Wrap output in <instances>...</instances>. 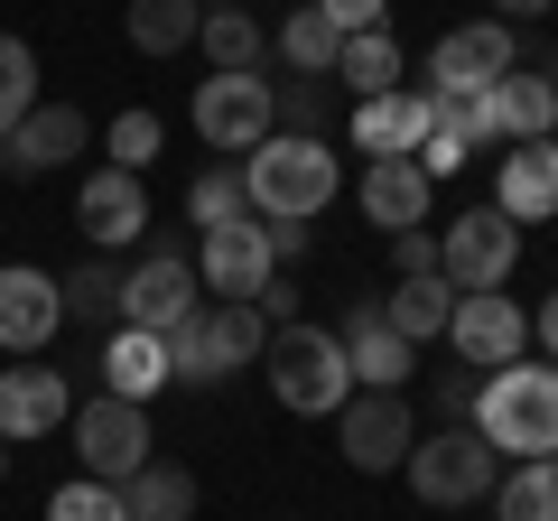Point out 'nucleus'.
Returning <instances> with one entry per match:
<instances>
[{"mask_svg":"<svg viewBox=\"0 0 558 521\" xmlns=\"http://www.w3.org/2000/svg\"><path fill=\"white\" fill-rule=\"evenodd\" d=\"M196 47H205V65H215V75H260L270 28H260L242 0H215V10H205V28H196Z\"/></svg>","mask_w":558,"mask_h":521,"instance_id":"nucleus-23","label":"nucleus"},{"mask_svg":"<svg viewBox=\"0 0 558 521\" xmlns=\"http://www.w3.org/2000/svg\"><path fill=\"white\" fill-rule=\"evenodd\" d=\"M354 196H363V215H373L381 233H410V223H428V196H438V186L418 178V159H373Z\"/></svg>","mask_w":558,"mask_h":521,"instance_id":"nucleus-20","label":"nucleus"},{"mask_svg":"<svg viewBox=\"0 0 558 521\" xmlns=\"http://www.w3.org/2000/svg\"><path fill=\"white\" fill-rule=\"evenodd\" d=\"M270 131L326 141V75H279V84H270Z\"/></svg>","mask_w":558,"mask_h":521,"instance_id":"nucleus-33","label":"nucleus"},{"mask_svg":"<svg viewBox=\"0 0 558 521\" xmlns=\"http://www.w3.org/2000/svg\"><path fill=\"white\" fill-rule=\"evenodd\" d=\"M260 317H270V326H299V289H289V280H270V289H260Z\"/></svg>","mask_w":558,"mask_h":521,"instance_id":"nucleus-41","label":"nucleus"},{"mask_svg":"<svg viewBox=\"0 0 558 521\" xmlns=\"http://www.w3.org/2000/svg\"><path fill=\"white\" fill-rule=\"evenodd\" d=\"M75 149H84V112L75 102H38L28 121L0 131V178H47V168H65Z\"/></svg>","mask_w":558,"mask_h":521,"instance_id":"nucleus-16","label":"nucleus"},{"mask_svg":"<svg viewBox=\"0 0 558 521\" xmlns=\"http://www.w3.org/2000/svg\"><path fill=\"white\" fill-rule=\"evenodd\" d=\"M494 512H502V521H558V457L502 465V484H494Z\"/></svg>","mask_w":558,"mask_h":521,"instance_id":"nucleus-29","label":"nucleus"},{"mask_svg":"<svg viewBox=\"0 0 558 521\" xmlns=\"http://www.w3.org/2000/svg\"><path fill=\"white\" fill-rule=\"evenodd\" d=\"M418 141H428V94H373L354 102V149L363 159H418Z\"/></svg>","mask_w":558,"mask_h":521,"instance_id":"nucleus-19","label":"nucleus"},{"mask_svg":"<svg viewBox=\"0 0 558 521\" xmlns=\"http://www.w3.org/2000/svg\"><path fill=\"white\" fill-rule=\"evenodd\" d=\"M57 326H65L57 280H47V270H28V260H10V270H0V354L28 363L47 336H57Z\"/></svg>","mask_w":558,"mask_h":521,"instance_id":"nucleus-15","label":"nucleus"},{"mask_svg":"<svg viewBox=\"0 0 558 521\" xmlns=\"http://www.w3.org/2000/svg\"><path fill=\"white\" fill-rule=\"evenodd\" d=\"M336 47H344V28L326 20L317 0H307V10H289V28H279V57H289V75H336Z\"/></svg>","mask_w":558,"mask_h":521,"instance_id":"nucleus-30","label":"nucleus"},{"mask_svg":"<svg viewBox=\"0 0 558 521\" xmlns=\"http://www.w3.org/2000/svg\"><path fill=\"white\" fill-rule=\"evenodd\" d=\"M159 141H168V131H159V112H121L112 131H102V149H112V168H131V178H140L149 159H159Z\"/></svg>","mask_w":558,"mask_h":521,"instance_id":"nucleus-37","label":"nucleus"},{"mask_svg":"<svg viewBox=\"0 0 558 521\" xmlns=\"http://www.w3.org/2000/svg\"><path fill=\"white\" fill-rule=\"evenodd\" d=\"M102 391L112 401H149V391H168V354H159V336H140V326H112L102 336Z\"/></svg>","mask_w":558,"mask_h":521,"instance_id":"nucleus-22","label":"nucleus"},{"mask_svg":"<svg viewBox=\"0 0 558 521\" xmlns=\"http://www.w3.org/2000/svg\"><path fill=\"white\" fill-rule=\"evenodd\" d=\"M521 260V223L494 215V205H465L457 223L438 233V280L457 289V299H475V289H502Z\"/></svg>","mask_w":558,"mask_h":521,"instance_id":"nucleus-5","label":"nucleus"},{"mask_svg":"<svg viewBox=\"0 0 558 521\" xmlns=\"http://www.w3.org/2000/svg\"><path fill=\"white\" fill-rule=\"evenodd\" d=\"M539 84H549V94H558V57H549V65H539Z\"/></svg>","mask_w":558,"mask_h":521,"instance_id":"nucleus-45","label":"nucleus"},{"mask_svg":"<svg viewBox=\"0 0 558 521\" xmlns=\"http://www.w3.org/2000/svg\"><path fill=\"white\" fill-rule=\"evenodd\" d=\"M28 112H38V47L20 28H0V131L28 121Z\"/></svg>","mask_w":558,"mask_h":521,"instance_id":"nucleus-34","label":"nucleus"},{"mask_svg":"<svg viewBox=\"0 0 558 521\" xmlns=\"http://www.w3.org/2000/svg\"><path fill=\"white\" fill-rule=\"evenodd\" d=\"M0 475H10V438H0Z\"/></svg>","mask_w":558,"mask_h":521,"instance_id":"nucleus-46","label":"nucleus"},{"mask_svg":"<svg viewBox=\"0 0 558 521\" xmlns=\"http://www.w3.org/2000/svg\"><path fill=\"white\" fill-rule=\"evenodd\" d=\"M447 344H457V363H475V373H502V363H521V344H531V317H521V299H502V289H475V299H457V317H447Z\"/></svg>","mask_w":558,"mask_h":521,"instance_id":"nucleus-11","label":"nucleus"},{"mask_svg":"<svg viewBox=\"0 0 558 521\" xmlns=\"http://www.w3.org/2000/svg\"><path fill=\"white\" fill-rule=\"evenodd\" d=\"M391 260H400V280H428V270H438V233H428V223L391 233Z\"/></svg>","mask_w":558,"mask_h":521,"instance_id":"nucleus-39","label":"nucleus"},{"mask_svg":"<svg viewBox=\"0 0 558 521\" xmlns=\"http://www.w3.org/2000/svg\"><path fill=\"white\" fill-rule=\"evenodd\" d=\"M317 10L344 28V38H354V28H381V10H391V0H317Z\"/></svg>","mask_w":558,"mask_h":521,"instance_id":"nucleus-40","label":"nucleus"},{"mask_svg":"<svg viewBox=\"0 0 558 521\" xmlns=\"http://www.w3.org/2000/svg\"><path fill=\"white\" fill-rule=\"evenodd\" d=\"M344 168L326 141H299V131H270V141L242 159V196H252L260 223H317L326 205H336Z\"/></svg>","mask_w":558,"mask_h":521,"instance_id":"nucleus-2","label":"nucleus"},{"mask_svg":"<svg viewBox=\"0 0 558 521\" xmlns=\"http://www.w3.org/2000/svg\"><path fill=\"white\" fill-rule=\"evenodd\" d=\"M502 75H512V28L465 20V28H447V38L428 47V84H418V94L428 102H475V94H494Z\"/></svg>","mask_w":558,"mask_h":521,"instance_id":"nucleus-6","label":"nucleus"},{"mask_svg":"<svg viewBox=\"0 0 558 521\" xmlns=\"http://www.w3.org/2000/svg\"><path fill=\"white\" fill-rule=\"evenodd\" d=\"M539 354L558 363V289H549V299H539Z\"/></svg>","mask_w":558,"mask_h":521,"instance_id":"nucleus-44","label":"nucleus"},{"mask_svg":"<svg viewBox=\"0 0 558 521\" xmlns=\"http://www.w3.org/2000/svg\"><path fill=\"white\" fill-rule=\"evenodd\" d=\"M475 438L494 457L531 465V457H558V363H502V373L475 381Z\"/></svg>","mask_w":558,"mask_h":521,"instance_id":"nucleus-1","label":"nucleus"},{"mask_svg":"<svg viewBox=\"0 0 558 521\" xmlns=\"http://www.w3.org/2000/svg\"><path fill=\"white\" fill-rule=\"evenodd\" d=\"M57 299H65V317H75V326H121V260L94 252L84 270H65V280H57Z\"/></svg>","mask_w":558,"mask_h":521,"instance_id":"nucleus-28","label":"nucleus"},{"mask_svg":"<svg viewBox=\"0 0 558 521\" xmlns=\"http://www.w3.org/2000/svg\"><path fill=\"white\" fill-rule=\"evenodd\" d=\"M121 502H131V521H196V475L168 457H149L131 484H121Z\"/></svg>","mask_w":558,"mask_h":521,"instance_id":"nucleus-26","label":"nucleus"},{"mask_svg":"<svg viewBox=\"0 0 558 521\" xmlns=\"http://www.w3.org/2000/svg\"><path fill=\"white\" fill-rule=\"evenodd\" d=\"M196 131L223 159H252L270 141V75H205L196 84Z\"/></svg>","mask_w":558,"mask_h":521,"instance_id":"nucleus-10","label":"nucleus"},{"mask_svg":"<svg viewBox=\"0 0 558 521\" xmlns=\"http://www.w3.org/2000/svg\"><path fill=\"white\" fill-rule=\"evenodd\" d=\"M186 215L215 233V223H242L252 215V196H242V159H223V168H205L196 186H186Z\"/></svg>","mask_w":558,"mask_h":521,"instance_id":"nucleus-35","label":"nucleus"},{"mask_svg":"<svg viewBox=\"0 0 558 521\" xmlns=\"http://www.w3.org/2000/svg\"><path fill=\"white\" fill-rule=\"evenodd\" d=\"M65 428H75V457H84L94 484H131L140 465H149V420H140L131 401H112V391H94Z\"/></svg>","mask_w":558,"mask_h":521,"instance_id":"nucleus-9","label":"nucleus"},{"mask_svg":"<svg viewBox=\"0 0 558 521\" xmlns=\"http://www.w3.org/2000/svg\"><path fill=\"white\" fill-rule=\"evenodd\" d=\"M549 10H558V0H494V20H502V28H512V20H549Z\"/></svg>","mask_w":558,"mask_h":521,"instance_id":"nucleus-43","label":"nucleus"},{"mask_svg":"<svg viewBox=\"0 0 558 521\" xmlns=\"http://www.w3.org/2000/svg\"><path fill=\"white\" fill-rule=\"evenodd\" d=\"M336 447H344V465H354V475H391V465H410L418 420H410V401H400V391H354V401L336 410Z\"/></svg>","mask_w":558,"mask_h":521,"instance_id":"nucleus-7","label":"nucleus"},{"mask_svg":"<svg viewBox=\"0 0 558 521\" xmlns=\"http://www.w3.org/2000/svg\"><path fill=\"white\" fill-rule=\"evenodd\" d=\"M196 260H186V252H140L131 260V270H121V326H140V336H168V326H178V317H196Z\"/></svg>","mask_w":558,"mask_h":521,"instance_id":"nucleus-8","label":"nucleus"},{"mask_svg":"<svg viewBox=\"0 0 558 521\" xmlns=\"http://www.w3.org/2000/svg\"><path fill=\"white\" fill-rule=\"evenodd\" d=\"M494 215H512V223H539V215H558V141H512V149H502Z\"/></svg>","mask_w":558,"mask_h":521,"instance_id":"nucleus-18","label":"nucleus"},{"mask_svg":"<svg viewBox=\"0 0 558 521\" xmlns=\"http://www.w3.org/2000/svg\"><path fill=\"white\" fill-rule=\"evenodd\" d=\"M484 121H494L502 149H512V141H549V131H558V94H549L539 75H521V65H512V75L484 94Z\"/></svg>","mask_w":558,"mask_h":521,"instance_id":"nucleus-21","label":"nucleus"},{"mask_svg":"<svg viewBox=\"0 0 558 521\" xmlns=\"http://www.w3.org/2000/svg\"><path fill=\"white\" fill-rule=\"evenodd\" d=\"M336 344H344V363H354V391H400V381L418 373V344H400V336H391V317H381V299L344 307Z\"/></svg>","mask_w":558,"mask_h":521,"instance_id":"nucleus-14","label":"nucleus"},{"mask_svg":"<svg viewBox=\"0 0 558 521\" xmlns=\"http://www.w3.org/2000/svg\"><path fill=\"white\" fill-rule=\"evenodd\" d=\"M131 47L140 57H178V47H196V28H205V0H131Z\"/></svg>","mask_w":558,"mask_h":521,"instance_id":"nucleus-27","label":"nucleus"},{"mask_svg":"<svg viewBox=\"0 0 558 521\" xmlns=\"http://www.w3.org/2000/svg\"><path fill=\"white\" fill-rule=\"evenodd\" d=\"M205 326H215V363H223V373L260 363V344H270V317H260L252 299H215V307H205Z\"/></svg>","mask_w":558,"mask_h":521,"instance_id":"nucleus-31","label":"nucleus"},{"mask_svg":"<svg viewBox=\"0 0 558 521\" xmlns=\"http://www.w3.org/2000/svg\"><path fill=\"white\" fill-rule=\"evenodd\" d=\"M410 494L418 502H438V512H465V502H494V484H502V457L475 438V428H438V438H418L410 447Z\"/></svg>","mask_w":558,"mask_h":521,"instance_id":"nucleus-4","label":"nucleus"},{"mask_svg":"<svg viewBox=\"0 0 558 521\" xmlns=\"http://www.w3.org/2000/svg\"><path fill=\"white\" fill-rule=\"evenodd\" d=\"M159 354H168V381H186V391H205V381H223V363H215V326H205V307L196 317H178L159 336Z\"/></svg>","mask_w":558,"mask_h":521,"instance_id":"nucleus-32","label":"nucleus"},{"mask_svg":"<svg viewBox=\"0 0 558 521\" xmlns=\"http://www.w3.org/2000/svg\"><path fill=\"white\" fill-rule=\"evenodd\" d=\"M260 233H270V260H279V270L307 252V223H260Z\"/></svg>","mask_w":558,"mask_h":521,"instance_id":"nucleus-42","label":"nucleus"},{"mask_svg":"<svg viewBox=\"0 0 558 521\" xmlns=\"http://www.w3.org/2000/svg\"><path fill=\"white\" fill-rule=\"evenodd\" d=\"M428 401H438V420H447V428H475V363L438 373V381H428Z\"/></svg>","mask_w":558,"mask_h":521,"instance_id":"nucleus-38","label":"nucleus"},{"mask_svg":"<svg viewBox=\"0 0 558 521\" xmlns=\"http://www.w3.org/2000/svg\"><path fill=\"white\" fill-rule=\"evenodd\" d=\"M381 317H391V336L400 344H438L447 336V317H457V289L428 270V280H400L391 299H381Z\"/></svg>","mask_w":558,"mask_h":521,"instance_id":"nucleus-25","label":"nucleus"},{"mask_svg":"<svg viewBox=\"0 0 558 521\" xmlns=\"http://www.w3.org/2000/svg\"><path fill=\"white\" fill-rule=\"evenodd\" d=\"M65 420H75V391H65V373H47L38 354L0 373V438H10V447L47 438V428H65Z\"/></svg>","mask_w":558,"mask_h":521,"instance_id":"nucleus-13","label":"nucleus"},{"mask_svg":"<svg viewBox=\"0 0 558 521\" xmlns=\"http://www.w3.org/2000/svg\"><path fill=\"white\" fill-rule=\"evenodd\" d=\"M260 373H270L279 410H299V420H336V410L354 401V363H344L336 326H317V317L270 326V344H260Z\"/></svg>","mask_w":558,"mask_h":521,"instance_id":"nucleus-3","label":"nucleus"},{"mask_svg":"<svg viewBox=\"0 0 558 521\" xmlns=\"http://www.w3.org/2000/svg\"><path fill=\"white\" fill-rule=\"evenodd\" d=\"M549 141H558V131H549Z\"/></svg>","mask_w":558,"mask_h":521,"instance_id":"nucleus-47","label":"nucleus"},{"mask_svg":"<svg viewBox=\"0 0 558 521\" xmlns=\"http://www.w3.org/2000/svg\"><path fill=\"white\" fill-rule=\"evenodd\" d=\"M336 84H344L354 102L400 94V38H391V28H354V38L336 47Z\"/></svg>","mask_w":558,"mask_h":521,"instance_id":"nucleus-24","label":"nucleus"},{"mask_svg":"<svg viewBox=\"0 0 558 521\" xmlns=\"http://www.w3.org/2000/svg\"><path fill=\"white\" fill-rule=\"evenodd\" d=\"M196 280L215 289V299H260V289L279 280V260H270V233H260V215L215 223V233H205V252H196Z\"/></svg>","mask_w":558,"mask_h":521,"instance_id":"nucleus-12","label":"nucleus"},{"mask_svg":"<svg viewBox=\"0 0 558 521\" xmlns=\"http://www.w3.org/2000/svg\"><path fill=\"white\" fill-rule=\"evenodd\" d=\"M47 521H131V502H121V484L75 475V484H57V494H47Z\"/></svg>","mask_w":558,"mask_h":521,"instance_id":"nucleus-36","label":"nucleus"},{"mask_svg":"<svg viewBox=\"0 0 558 521\" xmlns=\"http://www.w3.org/2000/svg\"><path fill=\"white\" fill-rule=\"evenodd\" d=\"M75 223H84V242H94V252H121V242L149 233V196H140L131 168H94V178H84V196H75Z\"/></svg>","mask_w":558,"mask_h":521,"instance_id":"nucleus-17","label":"nucleus"}]
</instances>
